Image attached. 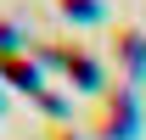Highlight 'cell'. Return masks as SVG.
Here are the masks:
<instances>
[{
    "label": "cell",
    "instance_id": "6da1fadb",
    "mask_svg": "<svg viewBox=\"0 0 146 140\" xmlns=\"http://www.w3.org/2000/svg\"><path fill=\"white\" fill-rule=\"evenodd\" d=\"M0 79H11L17 90H39V67L28 62V56H17V51L0 56Z\"/></svg>",
    "mask_w": 146,
    "mask_h": 140
},
{
    "label": "cell",
    "instance_id": "7a4b0ae2",
    "mask_svg": "<svg viewBox=\"0 0 146 140\" xmlns=\"http://www.w3.org/2000/svg\"><path fill=\"white\" fill-rule=\"evenodd\" d=\"M45 140H73V135H62V129H45Z\"/></svg>",
    "mask_w": 146,
    "mask_h": 140
}]
</instances>
